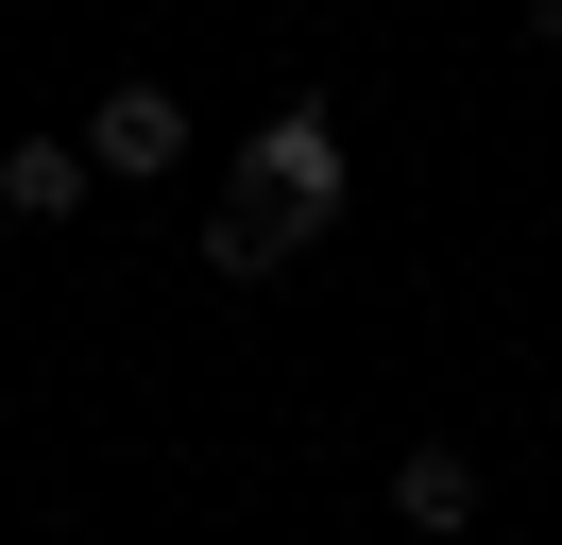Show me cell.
<instances>
[{
    "mask_svg": "<svg viewBox=\"0 0 562 545\" xmlns=\"http://www.w3.org/2000/svg\"><path fill=\"white\" fill-rule=\"evenodd\" d=\"M239 188L273 204L290 238H324V222L358 204V154H341V120H324V102H273V120L239 136Z\"/></svg>",
    "mask_w": 562,
    "mask_h": 545,
    "instance_id": "obj_1",
    "label": "cell"
},
{
    "mask_svg": "<svg viewBox=\"0 0 562 545\" xmlns=\"http://www.w3.org/2000/svg\"><path fill=\"white\" fill-rule=\"evenodd\" d=\"M188 136H205V120H188V102L154 86V68L86 102V170H103V188H171V170H188Z\"/></svg>",
    "mask_w": 562,
    "mask_h": 545,
    "instance_id": "obj_2",
    "label": "cell"
},
{
    "mask_svg": "<svg viewBox=\"0 0 562 545\" xmlns=\"http://www.w3.org/2000/svg\"><path fill=\"white\" fill-rule=\"evenodd\" d=\"M205 272H222V290H273V272H307V238H290L256 188H222L205 204Z\"/></svg>",
    "mask_w": 562,
    "mask_h": 545,
    "instance_id": "obj_3",
    "label": "cell"
},
{
    "mask_svg": "<svg viewBox=\"0 0 562 545\" xmlns=\"http://www.w3.org/2000/svg\"><path fill=\"white\" fill-rule=\"evenodd\" d=\"M86 188H103L86 136H18V154H0V204H18V222H86Z\"/></svg>",
    "mask_w": 562,
    "mask_h": 545,
    "instance_id": "obj_4",
    "label": "cell"
},
{
    "mask_svg": "<svg viewBox=\"0 0 562 545\" xmlns=\"http://www.w3.org/2000/svg\"><path fill=\"white\" fill-rule=\"evenodd\" d=\"M392 511H409L426 545H460L477 529V460H460V443H409V460H392Z\"/></svg>",
    "mask_w": 562,
    "mask_h": 545,
    "instance_id": "obj_5",
    "label": "cell"
},
{
    "mask_svg": "<svg viewBox=\"0 0 562 545\" xmlns=\"http://www.w3.org/2000/svg\"><path fill=\"white\" fill-rule=\"evenodd\" d=\"M512 34H528V52H562V0H512Z\"/></svg>",
    "mask_w": 562,
    "mask_h": 545,
    "instance_id": "obj_6",
    "label": "cell"
}]
</instances>
